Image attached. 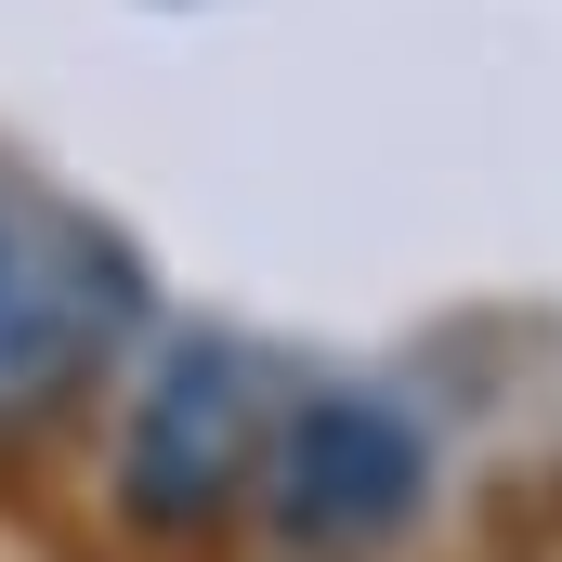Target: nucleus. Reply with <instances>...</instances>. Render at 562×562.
Here are the masks:
<instances>
[{"label":"nucleus","instance_id":"obj_3","mask_svg":"<svg viewBox=\"0 0 562 562\" xmlns=\"http://www.w3.org/2000/svg\"><path fill=\"white\" fill-rule=\"evenodd\" d=\"M119 327H132V262L66 210L0 196V406H53Z\"/></svg>","mask_w":562,"mask_h":562},{"label":"nucleus","instance_id":"obj_2","mask_svg":"<svg viewBox=\"0 0 562 562\" xmlns=\"http://www.w3.org/2000/svg\"><path fill=\"white\" fill-rule=\"evenodd\" d=\"M276 524L301 550H380V537H406L431 497V445L380 393H301L276 419Z\"/></svg>","mask_w":562,"mask_h":562},{"label":"nucleus","instance_id":"obj_1","mask_svg":"<svg viewBox=\"0 0 562 562\" xmlns=\"http://www.w3.org/2000/svg\"><path fill=\"white\" fill-rule=\"evenodd\" d=\"M276 471V406L236 340H170L119 431V524L132 537H210Z\"/></svg>","mask_w":562,"mask_h":562}]
</instances>
